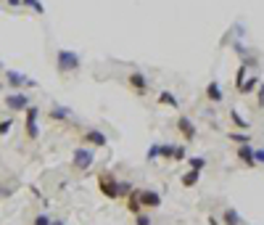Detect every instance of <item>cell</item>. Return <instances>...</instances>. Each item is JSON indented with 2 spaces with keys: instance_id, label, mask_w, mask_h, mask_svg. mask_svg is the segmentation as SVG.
<instances>
[{
  "instance_id": "6da1fadb",
  "label": "cell",
  "mask_w": 264,
  "mask_h": 225,
  "mask_svg": "<svg viewBox=\"0 0 264 225\" xmlns=\"http://www.w3.org/2000/svg\"><path fill=\"white\" fill-rule=\"evenodd\" d=\"M80 67H82V56L77 51L61 48L56 53V69H58V74H74V72H80Z\"/></svg>"
},
{
  "instance_id": "7a4b0ae2",
  "label": "cell",
  "mask_w": 264,
  "mask_h": 225,
  "mask_svg": "<svg viewBox=\"0 0 264 225\" xmlns=\"http://www.w3.org/2000/svg\"><path fill=\"white\" fill-rule=\"evenodd\" d=\"M3 104H6L8 111H14V114H24V111L32 106V101H30V96H26V90H14L3 98Z\"/></svg>"
},
{
  "instance_id": "3957f363",
  "label": "cell",
  "mask_w": 264,
  "mask_h": 225,
  "mask_svg": "<svg viewBox=\"0 0 264 225\" xmlns=\"http://www.w3.org/2000/svg\"><path fill=\"white\" fill-rule=\"evenodd\" d=\"M98 191L106 196V199H119V180L114 177V172L103 170L98 175Z\"/></svg>"
},
{
  "instance_id": "277c9868",
  "label": "cell",
  "mask_w": 264,
  "mask_h": 225,
  "mask_svg": "<svg viewBox=\"0 0 264 225\" xmlns=\"http://www.w3.org/2000/svg\"><path fill=\"white\" fill-rule=\"evenodd\" d=\"M92 162H96V151H92V146H77L72 151V164L77 167V170H90Z\"/></svg>"
},
{
  "instance_id": "5b68a950",
  "label": "cell",
  "mask_w": 264,
  "mask_h": 225,
  "mask_svg": "<svg viewBox=\"0 0 264 225\" xmlns=\"http://www.w3.org/2000/svg\"><path fill=\"white\" fill-rule=\"evenodd\" d=\"M6 85H11L14 90H30V88H37V82H34L32 77H26L24 72L8 69V72H6Z\"/></svg>"
},
{
  "instance_id": "8992f818",
  "label": "cell",
  "mask_w": 264,
  "mask_h": 225,
  "mask_svg": "<svg viewBox=\"0 0 264 225\" xmlns=\"http://www.w3.org/2000/svg\"><path fill=\"white\" fill-rule=\"evenodd\" d=\"M37 122H40V109L30 106L24 111V130H26V138H30V140L40 138V127H37Z\"/></svg>"
},
{
  "instance_id": "52a82bcc",
  "label": "cell",
  "mask_w": 264,
  "mask_h": 225,
  "mask_svg": "<svg viewBox=\"0 0 264 225\" xmlns=\"http://www.w3.org/2000/svg\"><path fill=\"white\" fill-rule=\"evenodd\" d=\"M82 146H92V148H106L108 146V135L98 127H90L82 133Z\"/></svg>"
},
{
  "instance_id": "ba28073f",
  "label": "cell",
  "mask_w": 264,
  "mask_h": 225,
  "mask_svg": "<svg viewBox=\"0 0 264 225\" xmlns=\"http://www.w3.org/2000/svg\"><path fill=\"white\" fill-rule=\"evenodd\" d=\"M127 85L143 96V93H148V88H150V80H148V74H143V72H130L127 74Z\"/></svg>"
},
{
  "instance_id": "9c48e42d",
  "label": "cell",
  "mask_w": 264,
  "mask_h": 225,
  "mask_svg": "<svg viewBox=\"0 0 264 225\" xmlns=\"http://www.w3.org/2000/svg\"><path fill=\"white\" fill-rule=\"evenodd\" d=\"M140 204H143V209H158L164 204V199L154 188H140Z\"/></svg>"
},
{
  "instance_id": "30bf717a",
  "label": "cell",
  "mask_w": 264,
  "mask_h": 225,
  "mask_svg": "<svg viewBox=\"0 0 264 225\" xmlns=\"http://www.w3.org/2000/svg\"><path fill=\"white\" fill-rule=\"evenodd\" d=\"M48 119L64 125V122H72V119H74V111H72L69 106H64V104H53L50 111H48Z\"/></svg>"
},
{
  "instance_id": "8fae6325",
  "label": "cell",
  "mask_w": 264,
  "mask_h": 225,
  "mask_svg": "<svg viewBox=\"0 0 264 225\" xmlns=\"http://www.w3.org/2000/svg\"><path fill=\"white\" fill-rule=\"evenodd\" d=\"M177 130H180L182 140H188V143L196 140V125H193L190 117H177Z\"/></svg>"
},
{
  "instance_id": "7c38bea8",
  "label": "cell",
  "mask_w": 264,
  "mask_h": 225,
  "mask_svg": "<svg viewBox=\"0 0 264 225\" xmlns=\"http://www.w3.org/2000/svg\"><path fill=\"white\" fill-rule=\"evenodd\" d=\"M206 98H209V104H220V101H224V90L220 85V80H212L209 85H206Z\"/></svg>"
},
{
  "instance_id": "4fadbf2b",
  "label": "cell",
  "mask_w": 264,
  "mask_h": 225,
  "mask_svg": "<svg viewBox=\"0 0 264 225\" xmlns=\"http://www.w3.org/2000/svg\"><path fill=\"white\" fill-rule=\"evenodd\" d=\"M158 106H169V109H180V98H177L174 96V93L172 90H162V93H158Z\"/></svg>"
},
{
  "instance_id": "5bb4252c",
  "label": "cell",
  "mask_w": 264,
  "mask_h": 225,
  "mask_svg": "<svg viewBox=\"0 0 264 225\" xmlns=\"http://www.w3.org/2000/svg\"><path fill=\"white\" fill-rule=\"evenodd\" d=\"M235 154H238V159H240V162L246 164V167H254V164H256V162H254V143L238 146V151H235Z\"/></svg>"
},
{
  "instance_id": "9a60e30c",
  "label": "cell",
  "mask_w": 264,
  "mask_h": 225,
  "mask_svg": "<svg viewBox=\"0 0 264 225\" xmlns=\"http://www.w3.org/2000/svg\"><path fill=\"white\" fill-rule=\"evenodd\" d=\"M259 82H262V80L256 77V74H248V77L243 80V85L238 88V93H240V96H251V93L259 88Z\"/></svg>"
},
{
  "instance_id": "2e32d148",
  "label": "cell",
  "mask_w": 264,
  "mask_h": 225,
  "mask_svg": "<svg viewBox=\"0 0 264 225\" xmlns=\"http://www.w3.org/2000/svg\"><path fill=\"white\" fill-rule=\"evenodd\" d=\"M127 209H130L132 214L143 212V204H140V191H138V188H132V191L127 193Z\"/></svg>"
},
{
  "instance_id": "e0dca14e",
  "label": "cell",
  "mask_w": 264,
  "mask_h": 225,
  "mask_svg": "<svg viewBox=\"0 0 264 225\" xmlns=\"http://www.w3.org/2000/svg\"><path fill=\"white\" fill-rule=\"evenodd\" d=\"M222 225H243V217L238 214V209L228 207V209L222 212Z\"/></svg>"
},
{
  "instance_id": "ac0fdd59",
  "label": "cell",
  "mask_w": 264,
  "mask_h": 225,
  "mask_svg": "<svg viewBox=\"0 0 264 225\" xmlns=\"http://www.w3.org/2000/svg\"><path fill=\"white\" fill-rule=\"evenodd\" d=\"M230 122H232V125L238 127V130H251V122L243 117L240 111H235V109H230Z\"/></svg>"
},
{
  "instance_id": "d6986e66",
  "label": "cell",
  "mask_w": 264,
  "mask_h": 225,
  "mask_svg": "<svg viewBox=\"0 0 264 225\" xmlns=\"http://www.w3.org/2000/svg\"><path fill=\"white\" fill-rule=\"evenodd\" d=\"M230 140L235 146H246V143H254V138L248 135V130H238V133H230Z\"/></svg>"
},
{
  "instance_id": "ffe728a7",
  "label": "cell",
  "mask_w": 264,
  "mask_h": 225,
  "mask_svg": "<svg viewBox=\"0 0 264 225\" xmlns=\"http://www.w3.org/2000/svg\"><path fill=\"white\" fill-rule=\"evenodd\" d=\"M158 159L172 162V159H174V143H162V146H158Z\"/></svg>"
},
{
  "instance_id": "44dd1931",
  "label": "cell",
  "mask_w": 264,
  "mask_h": 225,
  "mask_svg": "<svg viewBox=\"0 0 264 225\" xmlns=\"http://www.w3.org/2000/svg\"><path fill=\"white\" fill-rule=\"evenodd\" d=\"M198 177H201V172H196V170H188V172L180 177V183L185 185V188H193V185L198 183Z\"/></svg>"
},
{
  "instance_id": "7402d4cb",
  "label": "cell",
  "mask_w": 264,
  "mask_h": 225,
  "mask_svg": "<svg viewBox=\"0 0 264 225\" xmlns=\"http://www.w3.org/2000/svg\"><path fill=\"white\" fill-rule=\"evenodd\" d=\"M248 67H251V64H246V61H243L240 67H238V74H235V90H238V88L243 85V80L248 77Z\"/></svg>"
},
{
  "instance_id": "603a6c76",
  "label": "cell",
  "mask_w": 264,
  "mask_h": 225,
  "mask_svg": "<svg viewBox=\"0 0 264 225\" xmlns=\"http://www.w3.org/2000/svg\"><path fill=\"white\" fill-rule=\"evenodd\" d=\"M188 164H190V170H196V172H201L204 167H206V159L204 156H190V159H185Z\"/></svg>"
},
{
  "instance_id": "cb8c5ba5",
  "label": "cell",
  "mask_w": 264,
  "mask_h": 225,
  "mask_svg": "<svg viewBox=\"0 0 264 225\" xmlns=\"http://www.w3.org/2000/svg\"><path fill=\"white\" fill-rule=\"evenodd\" d=\"M24 6H26V8H32L34 14H45V6L40 3V0H22V8H24Z\"/></svg>"
},
{
  "instance_id": "d4e9b609",
  "label": "cell",
  "mask_w": 264,
  "mask_h": 225,
  "mask_svg": "<svg viewBox=\"0 0 264 225\" xmlns=\"http://www.w3.org/2000/svg\"><path fill=\"white\" fill-rule=\"evenodd\" d=\"M158 146H162V143H150V146H148V151H146L148 162H156V159H158Z\"/></svg>"
},
{
  "instance_id": "484cf974",
  "label": "cell",
  "mask_w": 264,
  "mask_h": 225,
  "mask_svg": "<svg viewBox=\"0 0 264 225\" xmlns=\"http://www.w3.org/2000/svg\"><path fill=\"white\" fill-rule=\"evenodd\" d=\"M256 109L264 111V82H259V88H256Z\"/></svg>"
},
{
  "instance_id": "4316f807",
  "label": "cell",
  "mask_w": 264,
  "mask_h": 225,
  "mask_svg": "<svg viewBox=\"0 0 264 225\" xmlns=\"http://www.w3.org/2000/svg\"><path fill=\"white\" fill-rule=\"evenodd\" d=\"M188 154H185V146H174V159L172 162H185Z\"/></svg>"
},
{
  "instance_id": "83f0119b",
  "label": "cell",
  "mask_w": 264,
  "mask_h": 225,
  "mask_svg": "<svg viewBox=\"0 0 264 225\" xmlns=\"http://www.w3.org/2000/svg\"><path fill=\"white\" fill-rule=\"evenodd\" d=\"M11 127H14V119H3V122H0V135H8V133H11Z\"/></svg>"
},
{
  "instance_id": "f1b7e54d",
  "label": "cell",
  "mask_w": 264,
  "mask_h": 225,
  "mask_svg": "<svg viewBox=\"0 0 264 225\" xmlns=\"http://www.w3.org/2000/svg\"><path fill=\"white\" fill-rule=\"evenodd\" d=\"M132 191V183L130 180H119V196H127Z\"/></svg>"
},
{
  "instance_id": "f546056e",
  "label": "cell",
  "mask_w": 264,
  "mask_h": 225,
  "mask_svg": "<svg viewBox=\"0 0 264 225\" xmlns=\"http://www.w3.org/2000/svg\"><path fill=\"white\" fill-rule=\"evenodd\" d=\"M135 225H154V222H150V217H148V214L138 212V214H135Z\"/></svg>"
},
{
  "instance_id": "4dcf8cb0",
  "label": "cell",
  "mask_w": 264,
  "mask_h": 225,
  "mask_svg": "<svg viewBox=\"0 0 264 225\" xmlns=\"http://www.w3.org/2000/svg\"><path fill=\"white\" fill-rule=\"evenodd\" d=\"M32 225H50V217L48 214H37V217L32 220Z\"/></svg>"
},
{
  "instance_id": "1f68e13d",
  "label": "cell",
  "mask_w": 264,
  "mask_h": 225,
  "mask_svg": "<svg viewBox=\"0 0 264 225\" xmlns=\"http://www.w3.org/2000/svg\"><path fill=\"white\" fill-rule=\"evenodd\" d=\"M254 162L264 164V148H254Z\"/></svg>"
},
{
  "instance_id": "d6a6232c",
  "label": "cell",
  "mask_w": 264,
  "mask_h": 225,
  "mask_svg": "<svg viewBox=\"0 0 264 225\" xmlns=\"http://www.w3.org/2000/svg\"><path fill=\"white\" fill-rule=\"evenodd\" d=\"M6 3L11 6V8H22V0H6Z\"/></svg>"
},
{
  "instance_id": "836d02e7",
  "label": "cell",
  "mask_w": 264,
  "mask_h": 225,
  "mask_svg": "<svg viewBox=\"0 0 264 225\" xmlns=\"http://www.w3.org/2000/svg\"><path fill=\"white\" fill-rule=\"evenodd\" d=\"M209 225H220V220H216V217H209Z\"/></svg>"
},
{
  "instance_id": "e575fe53",
  "label": "cell",
  "mask_w": 264,
  "mask_h": 225,
  "mask_svg": "<svg viewBox=\"0 0 264 225\" xmlns=\"http://www.w3.org/2000/svg\"><path fill=\"white\" fill-rule=\"evenodd\" d=\"M50 225H66L64 220H50Z\"/></svg>"
},
{
  "instance_id": "d590c367",
  "label": "cell",
  "mask_w": 264,
  "mask_h": 225,
  "mask_svg": "<svg viewBox=\"0 0 264 225\" xmlns=\"http://www.w3.org/2000/svg\"><path fill=\"white\" fill-rule=\"evenodd\" d=\"M3 88H6V82H0V93H3Z\"/></svg>"
}]
</instances>
